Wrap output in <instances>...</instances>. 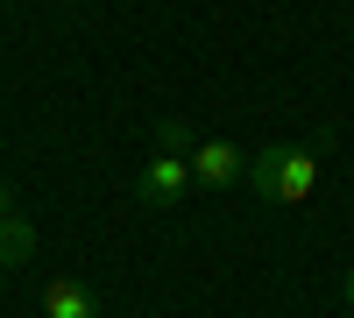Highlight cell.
<instances>
[{
  "instance_id": "8992f818",
  "label": "cell",
  "mask_w": 354,
  "mask_h": 318,
  "mask_svg": "<svg viewBox=\"0 0 354 318\" xmlns=\"http://www.w3.org/2000/svg\"><path fill=\"white\" fill-rule=\"evenodd\" d=\"M192 141H198V135H192L185 121H163V128H156V149H177V156H192Z\"/></svg>"
},
{
  "instance_id": "5b68a950",
  "label": "cell",
  "mask_w": 354,
  "mask_h": 318,
  "mask_svg": "<svg viewBox=\"0 0 354 318\" xmlns=\"http://www.w3.org/2000/svg\"><path fill=\"white\" fill-rule=\"evenodd\" d=\"M28 255H36V226H28L21 212H8V219H0V269H8V262H28Z\"/></svg>"
},
{
  "instance_id": "6da1fadb",
  "label": "cell",
  "mask_w": 354,
  "mask_h": 318,
  "mask_svg": "<svg viewBox=\"0 0 354 318\" xmlns=\"http://www.w3.org/2000/svg\"><path fill=\"white\" fill-rule=\"evenodd\" d=\"M319 184V149H290V141H277V149H255L248 156V191L262 198V206H305Z\"/></svg>"
},
{
  "instance_id": "ba28073f",
  "label": "cell",
  "mask_w": 354,
  "mask_h": 318,
  "mask_svg": "<svg viewBox=\"0 0 354 318\" xmlns=\"http://www.w3.org/2000/svg\"><path fill=\"white\" fill-rule=\"evenodd\" d=\"M347 311H354V269H347Z\"/></svg>"
},
{
  "instance_id": "52a82bcc",
  "label": "cell",
  "mask_w": 354,
  "mask_h": 318,
  "mask_svg": "<svg viewBox=\"0 0 354 318\" xmlns=\"http://www.w3.org/2000/svg\"><path fill=\"white\" fill-rule=\"evenodd\" d=\"M8 212H21V206H15V191H8V184H0V219H8Z\"/></svg>"
},
{
  "instance_id": "3957f363",
  "label": "cell",
  "mask_w": 354,
  "mask_h": 318,
  "mask_svg": "<svg viewBox=\"0 0 354 318\" xmlns=\"http://www.w3.org/2000/svg\"><path fill=\"white\" fill-rule=\"evenodd\" d=\"M241 177H248V156L234 149L227 135L192 141V184H198V191H227V184H241Z\"/></svg>"
},
{
  "instance_id": "9c48e42d",
  "label": "cell",
  "mask_w": 354,
  "mask_h": 318,
  "mask_svg": "<svg viewBox=\"0 0 354 318\" xmlns=\"http://www.w3.org/2000/svg\"><path fill=\"white\" fill-rule=\"evenodd\" d=\"M347 318H354V311H347Z\"/></svg>"
},
{
  "instance_id": "277c9868",
  "label": "cell",
  "mask_w": 354,
  "mask_h": 318,
  "mask_svg": "<svg viewBox=\"0 0 354 318\" xmlns=\"http://www.w3.org/2000/svg\"><path fill=\"white\" fill-rule=\"evenodd\" d=\"M43 318H100V297L78 276H57V283H43Z\"/></svg>"
},
{
  "instance_id": "7a4b0ae2",
  "label": "cell",
  "mask_w": 354,
  "mask_h": 318,
  "mask_svg": "<svg viewBox=\"0 0 354 318\" xmlns=\"http://www.w3.org/2000/svg\"><path fill=\"white\" fill-rule=\"evenodd\" d=\"M185 191H192V156L156 149L149 163H142V177H135V206H142V212H177V206H185Z\"/></svg>"
}]
</instances>
